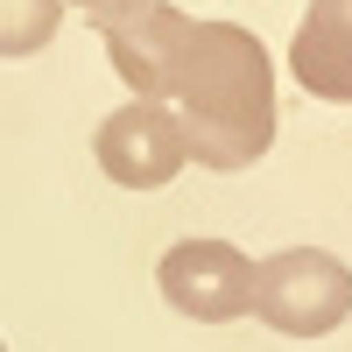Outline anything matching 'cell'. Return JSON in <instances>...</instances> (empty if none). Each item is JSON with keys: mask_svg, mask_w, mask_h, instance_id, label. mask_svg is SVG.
Wrapping results in <instances>:
<instances>
[{"mask_svg": "<svg viewBox=\"0 0 352 352\" xmlns=\"http://www.w3.org/2000/svg\"><path fill=\"white\" fill-rule=\"evenodd\" d=\"M106 56L134 99L176 106L204 169H254L275 148V64L254 28L240 21H190L169 0L106 28Z\"/></svg>", "mask_w": 352, "mask_h": 352, "instance_id": "cell-1", "label": "cell"}, {"mask_svg": "<svg viewBox=\"0 0 352 352\" xmlns=\"http://www.w3.org/2000/svg\"><path fill=\"white\" fill-rule=\"evenodd\" d=\"M254 317L282 338H324L352 317V268L324 247H282L254 261Z\"/></svg>", "mask_w": 352, "mask_h": 352, "instance_id": "cell-2", "label": "cell"}, {"mask_svg": "<svg viewBox=\"0 0 352 352\" xmlns=\"http://www.w3.org/2000/svg\"><path fill=\"white\" fill-rule=\"evenodd\" d=\"M92 155H99V169H106L120 190H162L169 176L190 162V141H184L176 106H162V99H127L120 113H106V120H99Z\"/></svg>", "mask_w": 352, "mask_h": 352, "instance_id": "cell-3", "label": "cell"}, {"mask_svg": "<svg viewBox=\"0 0 352 352\" xmlns=\"http://www.w3.org/2000/svg\"><path fill=\"white\" fill-rule=\"evenodd\" d=\"M155 282H162L169 310L197 317V324H232V317L254 310V261L232 240H176L162 254Z\"/></svg>", "mask_w": 352, "mask_h": 352, "instance_id": "cell-4", "label": "cell"}, {"mask_svg": "<svg viewBox=\"0 0 352 352\" xmlns=\"http://www.w3.org/2000/svg\"><path fill=\"white\" fill-rule=\"evenodd\" d=\"M289 71L310 99L352 106V0H310L289 43Z\"/></svg>", "mask_w": 352, "mask_h": 352, "instance_id": "cell-5", "label": "cell"}, {"mask_svg": "<svg viewBox=\"0 0 352 352\" xmlns=\"http://www.w3.org/2000/svg\"><path fill=\"white\" fill-rule=\"evenodd\" d=\"M64 8H71V0H0V56H36V50H50Z\"/></svg>", "mask_w": 352, "mask_h": 352, "instance_id": "cell-6", "label": "cell"}, {"mask_svg": "<svg viewBox=\"0 0 352 352\" xmlns=\"http://www.w3.org/2000/svg\"><path fill=\"white\" fill-rule=\"evenodd\" d=\"M71 8L85 14V21H99V28H113V21H127V14H141L148 0H71Z\"/></svg>", "mask_w": 352, "mask_h": 352, "instance_id": "cell-7", "label": "cell"}, {"mask_svg": "<svg viewBox=\"0 0 352 352\" xmlns=\"http://www.w3.org/2000/svg\"><path fill=\"white\" fill-rule=\"evenodd\" d=\"M0 352H8V345H0Z\"/></svg>", "mask_w": 352, "mask_h": 352, "instance_id": "cell-8", "label": "cell"}]
</instances>
